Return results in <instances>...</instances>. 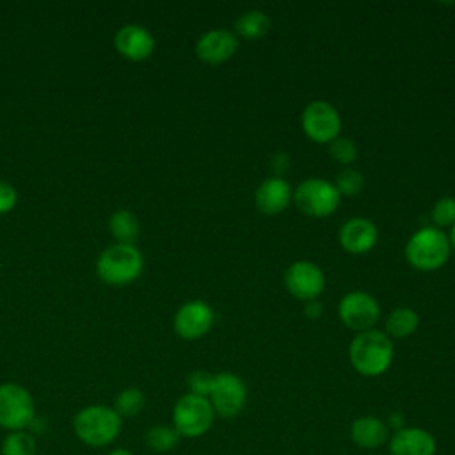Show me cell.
<instances>
[{
	"instance_id": "obj_1",
	"label": "cell",
	"mask_w": 455,
	"mask_h": 455,
	"mask_svg": "<svg viewBox=\"0 0 455 455\" xmlns=\"http://www.w3.org/2000/svg\"><path fill=\"white\" fill-rule=\"evenodd\" d=\"M123 427V418L114 407L105 403H92L82 407L73 418L75 435L91 448H103L112 444Z\"/></svg>"
},
{
	"instance_id": "obj_2",
	"label": "cell",
	"mask_w": 455,
	"mask_h": 455,
	"mask_svg": "<svg viewBox=\"0 0 455 455\" xmlns=\"http://www.w3.org/2000/svg\"><path fill=\"white\" fill-rule=\"evenodd\" d=\"M348 359L363 377H379L391 366L393 341L386 332L377 329L359 332L350 343Z\"/></svg>"
},
{
	"instance_id": "obj_3",
	"label": "cell",
	"mask_w": 455,
	"mask_h": 455,
	"mask_svg": "<svg viewBox=\"0 0 455 455\" xmlns=\"http://www.w3.org/2000/svg\"><path fill=\"white\" fill-rule=\"evenodd\" d=\"M144 268V258L135 245L112 243L96 261V274L112 286H124L135 281Z\"/></svg>"
},
{
	"instance_id": "obj_4",
	"label": "cell",
	"mask_w": 455,
	"mask_h": 455,
	"mask_svg": "<svg viewBox=\"0 0 455 455\" xmlns=\"http://www.w3.org/2000/svg\"><path fill=\"white\" fill-rule=\"evenodd\" d=\"M450 240L439 228L418 229L405 245L407 261L418 270H435L443 267L450 256Z\"/></svg>"
},
{
	"instance_id": "obj_5",
	"label": "cell",
	"mask_w": 455,
	"mask_h": 455,
	"mask_svg": "<svg viewBox=\"0 0 455 455\" xmlns=\"http://www.w3.org/2000/svg\"><path fill=\"white\" fill-rule=\"evenodd\" d=\"M215 419L213 407L206 396L185 393L172 407V427L181 437L197 439L204 435Z\"/></svg>"
},
{
	"instance_id": "obj_6",
	"label": "cell",
	"mask_w": 455,
	"mask_h": 455,
	"mask_svg": "<svg viewBox=\"0 0 455 455\" xmlns=\"http://www.w3.org/2000/svg\"><path fill=\"white\" fill-rule=\"evenodd\" d=\"M36 419V403L27 387L16 382L0 384V428L27 430Z\"/></svg>"
},
{
	"instance_id": "obj_7",
	"label": "cell",
	"mask_w": 455,
	"mask_h": 455,
	"mask_svg": "<svg viewBox=\"0 0 455 455\" xmlns=\"http://www.w3.org/2000/svg\"><path fill=\"white\" fill-rule=\"evenodd\" d=\"M339 192L334 183L322 178H309L297 185L293 201L309 217H329L339 204Z\"/></svg>"
},
{
	"instance_id": "obj_8",
	"label": "cell",
	"mask_w": 455,
	"mask_h": 455,
	"mask_svg": "<svg viewBox=\"0 0 455 455\" xmlns=\"http://www.w3.org/2000/svg\"><path fill=\"white\" fill-rule=\"evenodd\" d=\"M208 400L213 407L215 416L229 419L243 411L247 402V387L243 380L235 373H215Z\"/></svg>"
},
{
	"instance_id": "obj_9",
	"label": "cell",
	"mask_w": 455,
	"mask_h": 455,
	"mask_svg": "<svg viewBox=\"0 0 455 455\" xmlns=\"http://www.w3.org/2000/svg\"><path fill=\"white\" fill-rule=\"evenodd\" d=\"M304 133L315 142H332L341 130V117L338 110L323 101H311L300 117Z\"/></svg>"
},
{
	"instance_id": "obj_10",
	"label": "cell",
	"mask_w": 455,
	"mask_h": 455,
	"mask_svg": "<svg viewBox=\"0 0 455 455\" xmlns=\"http://www.w3.org/2000/svg\"><path fill=\"white\" fill-rule=\"evenodd\" d=\"M341 322L357 332L373 329L379 320L380 307L373 295L366 291H350L347 293L338 307Z\"/></svg>"
},
{
	"instance_id": "obj_11",
	"label": "cell",
	"mask_w": 455,
	"mask_h": 455,
	"mask_svg": "<svg viewBox=\"0 0 455 455\" xmlns=\"http://www.w3.org/2000/svg\"><path fill=\"white\" fill-rule=\"evenodd\" d=\"M284 286L299 300H315L325 288V277L318 265L313 261L299 259L284 272Z\"/></svg>"
},
{
	"instance_id": "obj_12",
	"label": "cell",
	"mask_w": 455,
	"mask_h": 455,
	"mask_svg": "<svg viewBox=\"0 0 455 455\" xmlns=\"http://www.w3.org/2000/svg\"><path fill=\"white\" fill-rule=\"evenodd\" d=\"M213 325V311L203 300L185 302L174 315V331L183 339H197Z\"/></svg>"
},
{
	"instance_id": "obj_13",
	"label": "cell",
	"mask_w": 455,
	"mask_h": 455,
	"mask_svg": "<svg viewBox=\"0 0 455 455\" xmlns=\"http://www.w3.org/2000/svg\"><path fill=\"white\" fill-rule=\"evenodd\" d=\"M387 450V455H435L437 441L427 428L403 427L389 435Z\"/></svg>"
},
{
	"instance_id": "obj_14",
	"label": "cell",
	"mask_w": 455,
	"mask_h": 455,
	"mask_svg": "<svg viewBox=\"0 0 455 455\" xmlns=\"http://www.w3.org/2000/svg\"><path fill=\"white\" fill-rule=\"evenodd\" d=\"M116 50L130 60H144L155 50V37L151 32L137 23H126L117 28L114 36Z\"/></svg>"
},
{
	"instance_id": "obj_15",
	"label": "cell",
	"mask_w": 455,
	"mask_h": 455,
	"mask_svg": "<svg viewBox=\"0 0 455 455\" xmlns=\"http://www.w3.org/2000/svg\"><path fill=\"white\" fill-rule=\"evenodd\" d=\"M238 50V39L231 30L213 28L204 32L196 43V55L208 64L226 62Z\"/></svg>"
},
{
	"instance_id": "obj_16",
	"label": "cell",
	"mask_w": 455,
	"mask_h": 455,
	"mask_svg": "<svg viewBox=\"0 0 455 455\" xmlns=\"http://www.w3.org/2000/svg\"><path fill=\"white\" fill-rule=\"evenodd\" d=\"M377 228L371 220L355 217L347 220L339 229V243L347 252L352 254H364L368 252L377 242Z\"/></svg>"
},
{
	"instance_id": "obj_17",
	"label": "cell",
	"mask_w": 455,
	"mask_h": 455,
	"mask_svg": "<svg viewBox=\"0 0 455 455\" xmlns=\"http://www.w3.org/2000/svg\"><path fill=\"white\" fill-rule=\"evenodd\" d=\"M350 441L361 450H377L389 441V428L377 416H359L350 423Z\"/></svg>"
},
{
	"instance_id": "obj_18",
	"label": "cell",
	"mask_w": 455,
	"mask_h": 455,
	"mask_svg": "<svg viewBox=\"0 0 455 455\" xmlns=\"http://www.w3.org/2000/svg\"><path fill=\"white\" fill-rule=\"evenodd\" d=\"M290 199H291V188L288 181L279 176H272L261 181L254 194L256 208L265 215H277L288 206Z\"/></svg>"
},
{
	"instance_id": "obj_19",
	"label": "cell",
	"mask_w": 455,
	"mask_h": 455,
	"mask_svg": "<svg viewBox=\"0 0 455 455\" xmlns=\"http://www.w3.org/2000/svg\"><path fill=\"white\" fill-rule=\"evenodd\" d=\"M108 229H110L112 236L117 240V243L135 245V242L140 235L139 219L130 210L114 212L108 219Z\"/></svg>"
},
{
	"instance_id": "obj_20",
	"label": "cell",
	"mask_w": 455,
	"mask_h": 455,
	"mask_svg": "<svg viewBox=\"0 0 455 455\" xmlns=\"http://www.w3.org/2000/svg\"><path fill=\"white\" fill-rule=\"evenodd\" d=\"M181 441V435L172 425H153L144 434V443L153 453H169Z\"/></svg>"
},
{
	"instance_id": "obj_21",
	"label": "cell",
	"mask_w": 455,
	"mask_h": 455,
	"mask_svg": "<svg viewBox=\"0 0 455 455\" xmlns=\"http://www.w3.org/2000/svg\"><path fill=\"white\" fill-rule=\"evenodd\" d=\"M235 30L245 39L263 37L270 30V18L258 9H251L240 14L235 23Z\"/></svg>"
},
{
	"instance_id": "obj_22",
	"label": "cell",
	"mask_w": 455,
	"mask_h": 455,
	"mask_svg": "<svg viewBox=\"0 0 455 455\" xmlns=\"http://www.w3.org/2000/svg\"><path fill=\"white\" fill-rule=\"evenodd\" d=\"M0 455H37V443L30 430L7 432L0 444Z\"/></svg>"
},
{
	"instance_id": "obj_23",
	"label": "cell",
	"mask_w": 455,
	"mask_h": 455,
	"mask_svg": "<svg viewBox=\"0 0 455 455\" xmlns=\"http://www.w3.org/2000/svg\"><path fill=\"white\" fill-rule=\"evenodd\" d=\"M419 318L411 307H396L386 320V334L393 338H405L416 331Z\"/></svg>"
},
{
	"instance_id": "obj_24",
	"label": "cell",
	"mask_w": 455,
	"mask_h": 455,
	"mask_svg": "<svg viewBox=\"0 0 455 455\" xmlns=\"http://www.w3.org/2000/svg\"><path fill=\"white\" fill-rule=\"evenodd\" d=\"M146 405V396L139 387H124L114 400V411L121 418H135L142 412Z\"/></svg>"
},
{
	"instance_id": "obj_25",
	"label": "cell",
	"mask_w": 455,
	"mask_h": 455,
	"mask_svg": "<svg viewBox=\"0 0 455 455\" xmlns=\"http://www.w3.org/2000/svg\"><path fill=\"white\" fill-rule=\"evenodd\" d=\"M334 187L339 192V196H355L364 187V176L355 169H345L338 174Z\"/></svg>"
},
{
	"instance_id": "obj_26",
	"label": "cell",
	"mask_w": 455,
	"mask_h": 455,
	"mask_svg": "<svg viewBox=\"0 0 455 455\" xmlns=\"http://www.w3.org/2000/svg\"><path fill=\"white\" fill-rule=\"evenodd\" d=\"M329 153L339 164H352L357 156V148L350 139L336 137L332 142H329Z\"/></svg>"
},
{
	"instance_id": "obj_27",
	"label": "cell",
	"mask_w": 455,
	"mask_h": 455,
	"mask_svg": "<svg viewBox=\"0 0 455 455\" xmlns=\"http://www.w3.org/2000/svg\"><path fill=\"white\" fill-rule=\"evenodd\" d=\"M432 220L439 226H455V197H441L432 208Z\"/></svg>"
},
{
	"instance_id": "obj_28",
	"label": "cell",
	"mask_w": 455,
	"mask_h": 455,
	"mask_svg": "<svg viewBox=\"0 0 455 455\" xmlns=\"http://www.w3.org/2000/svg\"><path fill=\"white\" fill-rule=\"evenodd\" d=\"M212 384H213V375L204 371V370H196L188 375L187 379V386H188V391L187 393H192V395H199V396H206L210 395V389H212Z\"/></svg>"
},
{
	"instance_id": "obj_29",
	"label": "cell",
	"mask_w": 455,
	"mask_h": 455,
	"mask_svg": "<svg viewBox=\"0 0 455 455\" xmlns=\"http://www.w3.org/2000/svg\"><path fill=\"white\" fill-rule=\"evenodd\" d=\"M16 201H18L16 188L9 181L0 180V215L11 212L16 204Z\"/></svg>"
},
{
	"instance_id": "obj_30",
	"label": "cell",
	"mask_w": 455,
	"mask_h": 455,
	"mask_svg": "<svg viewBox=\"0 0 455 455\" xmlns=\"http://www.w3.org/2000/svg\"><path fill=\"white\" fill-rule=\"evenodd\" d=\"M288 165H290V158H288V155H284V153H277V155H274V156H272V169H274L275 172H284V171L288 169Z\"/></svg>"
},
{
	"instance_id": "obj_31",
	"label": "cell",
	"mask_w": 455,
	"mask_h": 455,
	"mask_svg": "<svg viewBox=\"0 0 455 455\" xmlns=\"http://www.w3.org/2000/svg\"><path fill=\"white\" fill-rule=\"evenodd\" d=\"M322 311H323V306L315 299V300H309L306 302V307H304V313L307 318H320L322 316Z\"/></svg>"
},
{
	"instance_id": "obj_32",
	"label": "cell",
	"mask_w": 455,
	"mask_h": 455,
	"mask_svg": "<svg viewBox=\"0 0 455 455\" xmlns=\"http://www.w3.org/2000/svg\"><path fill=\"white\" fill-rule=\"evenodd\" d=\"M386 425H387V428H389V430H391V434H393V432H396V430H400V428H403V427H405V423H403V416H402L400 412H391V414L387 416Z\"/></svg>"
},
{
	"instance_id": "obj_33",
	"label": "cell",
	"mask_w": 455,
	"mask_h": 455,
	"mask_svg": "<svg viewBox=\"0 0 455 455\" xmlns=\"http://www.w3.org/2000/svg\"><path fill=\"white\" fill-rule=\"evenodd\" d=\"M107 455H135V453L130 451L128 448H114V450H110Z\"/></svg>"
},
{
	"instance_id": "obj_34",
	"label": "cell",
	"mask_w": 455,
	"mask_h": 455,
	"mask_svg": "<svg viewBox=\"0 0 455 455\" xmlns=\"http://www.w3.org/2000/svg\"><path fill=\"white\" fill-rule=\"evenodd\" d=\"M448 240H450V245L455 249V226H451V231H450Z\"/></svg>"
},
{
	"instance_id": "obj_35",
	"label": "cell",
	"mask_w": 455,
	"mask_h": 455,
	"mask_svg": "<svg viewBox=\"0 0 455 455\" xmlns=\"http://www.w3.org/2000/svg\"><path fill=\"white\" fill-rule=\"evenodd\" d=\"M375 455H387V453H375Z\"/></svg>"
}]
</instances>
